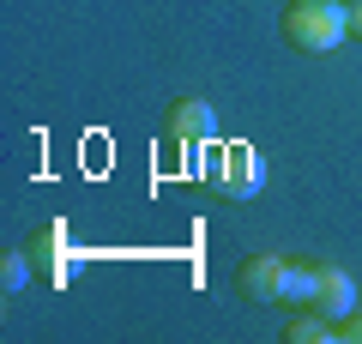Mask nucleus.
<instances>
[{"instance_id":"obj_2","label":"nucleus","mask_w":362,"mask_h":344,"mask_svg":"<svg viewBox=\"0 0 362 344\" xmlns=\"http://www.w3.org/2000/svg\"><path fill=\"white\" fill-rule=\"evenodd\" d=\"M199 176H206V188H218L223 200H254V193L266 188V157L247 151V145H211L206 164H199Z\"/></svg>"},{"instance_id":"obj_3","label":"nucleus","mask_w":362,"mask_h":344,"mask_svg":"<svg viewBox=\"0 0 362 344\" xmlns=\"http://www.w3.org/2000/svg\"><path fill=\"white\" fill-rule=\"evenodd\" d=\"M314 308H320L326 320H350L356 314V284H350V272L314 266Z\"/></svg>"},{"instance_id":"obj_9","label":"nucleus","mask_w":362,"mask_h":344,"mask_svg":"<svg viewBox=\"0 0 362 344\" xmlns=\"http://www.w3.org/2000/svg\"><path fill=\"white\" fill-rule=\"evenodd\" d=\"M30 254H13V248H6V254H0V284H6V290H18V284L30 278V266H25Z\"/></svg>"},{"instance_id":"obj_11","label":"nucleus","mask_w":362,"mask_h":344,"mask_svg":"<svg viewBox=\"0 0 362 344\" xmlns=\"http://www.w3.org/2000/svg\"><path fill=\"white\" fill-rule=\"evenodd\" d=\"M350 37H362V0H350Z\"/></svg>"},{"instance_id":"obj_6","label":"nucleus","mask_w":362,"mask_h":344,"mask_svg":"<svg viewBox=\"0 0 362 344\" xmlns=\"http://www.w3.org/2000/svg\"><path fill=\"white\" fill-rule=\"evenodd\" d=\"M37 254H42V272H49V284H73V254H66V236L61 224H42L37 229Z\"/></svg>"},{"instance_id":"obj_4","label":"nucleus","mask_w":362,"mask_h":344,"mask_svg":"<svg viewBox=\"0 0 362 344\" xmlns=\"http://www.w3.org/2000/svg\"><path fill=\"white\" fill-rule=\"evenodd\" d=\"M278 284H284V260L278 254H247L242 272H235V290L247 302H278Z\"/></svg>"},{"instance_id":"obj_8","label":"nucleus","mask_w":362,"mask_h":344,"mask_svg":"<svg viewBox=\"0 0 362 344\" xmlns=\"http://www.w3.org/2000/svg\"><path fill=\"white\" fill-rule=\"evenodd\" d=\"M284 338H290V344H332V338H338V320H326L320 308H314V314H296V320H290Z\"/></svg>"},{"instance_id":"obj_5","label":"nucleus","mask_w":362,"mask_h":344,"mask_svg":"<svg viewBox=\"0 0 362 344\" xmlns=\"http://www.w3.org/2000/svg\"><path fill=\"white\" fill-rule=\"evenodd\" d=\"M169 139H175V145H199V139H211V103H206V97H181V103H169Z\"/></svg>"},{"instance_id":"obj_7","label":"nucleus","mask_w":362,"mask_h":344,"mask_svg":"<svg viewBox=\"0 0 362 344\" xmlns=\"http://www.w3.org/2000/svg\"><path fill=\"white\" fill-rule=\"evenodd\" d=\"M278 302H290V308H314V266H296V260H284Z\"/></svg>"},{"instance_id":"obj_10","label":"nucleus","mask_w":362,"mask_h":344,"mask_svg":"<svg viewBox=\"0 0 362 344\" xmlns=\"http://www.w3.org/2000/svg\"><path fill=\"white\" fill-rule=\"evenodd\" d=\"M338 338H344V344H362V308H356L350 320H338Z\"/></svg>"},{"instance_id":"obj_1","label":"nucleus","mask_w":362,"mask_h":344,"mask_svg":"<svg viewBox=\"0 0 362 344\" xmlns=\"http://www.w3.org/2000/svg\"><path fill=\"white\" fill-rule=\"evenodd\" d=\"M350 37V6L344 0H290L284 6V42L302 55H326Z\"/></svg>"}]
</instances>
